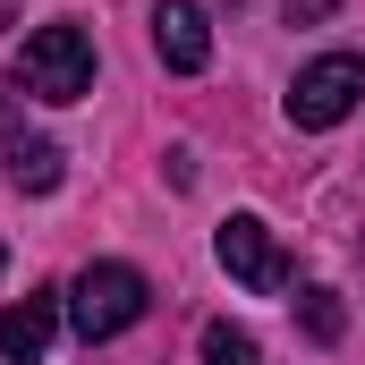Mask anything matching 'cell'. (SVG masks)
<instances>
[{
	"label": "cell",
	"instance_id": "cell-4",
	"mask_svg": "<svg viewBox=\"0 0 365 365\" xmlns=\"http://www.w3.org/2000/svg\"><path fill=\"white\" fill-rule=\"evenodd\" d=\"M212 247H221V272H230V280H247L255 297H280V289H289V255H280V238L255 221V212H230Z\"/></svg>",
	"mask_w": 365,
	"mask_h": 365
},
{
	"label": "cell",
	"instance_id": "cell-1",
	"mask_svg": "<svg viewBox=\"0 0 365 365\" xmlns=\"http://www.w3.org/2000/svg\"><path fill=\"white\" fill-rule=\"evenodd\" d=\"M17 86L34 93V102H77V93H93L86 26H34V34L17 43Z\"/></svg>",
	"mask_w": 365,
	"mask_h": 365
},
{
	"label": "cell",
	"instance_id": "cell-7",
	"mask_svg": "<svg viewBox=\"0 0 365 365\" xmlns=\"http://www.w3.org/2000/svg\"><path fill=\"white\" fill-rule=\"evenodd\" d=\"M9 179L26 187V195H51V187H60V145H51V136H17V145H9Z\"/></svg>",
	"mask_w": 365,
	"mask_h": 365
},
{
	"label": "cell",
	"instance_id": "cell-5",
	"mask_svg": "<svg viewBox=\"0 0 365 365\" xmlns=\"http://www.w3.org/2000/svg\"><path fill=\"white\" fill-rule=\"evenodd\" d=\"M153 51H162V68L195 77V68L212 60V17H204L195 0H162V9H153Z\"/></svg>",
	"mask_w": 365,
	"mask_h": 365
},
{
	"label": "cell",
	"instance_id": "cell-9",
	"mask_svg": "<svg viewBox=\"0 0 365 365\" xmlns=\"http://www.w3.org/2000/svg\"><path fill=\"white\" fill-rule=\"evenodd\" d=\"M297 314H306V340H340V323H349L331 289H306V306H297Z\"/></svg>",
	"mask_w": 365,
	"mask_h": 365
},
{
	"label": "cell",
	"instance_id": "cell-2",
	"mask_svg": "<svg viewBox=\"0 0 365 365\" xmlns=\"http://www.w3.org/2000/svg\"><path fill=\"white\" fill-rule=\"evenodd\" d=\"M145 306H153V289H145L136 264H86L77 289H68V323L86 340H119L128 323H145Z\"/></svg>",
	"mask_w": 365,
	"mask_h": 365
},
{
	"label": "cell",
	"instance_id": "cell-8",
	"mask_svg": "<svg viewBox=\"0 0 365 365\" xmlns=\"http://www.w3.org/2000/svg\"><path fill=\"white\" fill-rule=\"evenodd\" d=\"M204 365H255V340L238 323H204Z\"/></svg>",
	"mask_w": 365,
	"mask_h": 365
},
{
	"label": "cell",
	"instance_id": "cell-6",
	"mask_svg": "<svg viewBox=\"0 0 365 365\" xmlns=\"http://www.w3.org/2000/svg\"><path fill=\"white\" fill-rule=\"evenodd\" d=\"M60 331V306L51 297H26V306H0V357L9 365H34Z\"/></svg>",
	"mask_w": 365,
	"mask_h": 365
},
{
	"label": "cell",
	"instance_id": "cell-3",
	"mask_svg": "<svg viewBox=\"0 0 365 365\" xmlns=\"http://www.w3.org/2000/svg\"><path fill=\"white\" fill-rule=\"evenodd\" d=\"M357 102H365V60H357V51H323L314 68H297V86H289V119L323 136V128H340Z\"/></svg>",
	"mask_w": 365,
	"mask_h": 365
},
{
	"label": "cell",
	"instance_id": "cell-10",
	"mask_svg": "<svg viewBox=\"0 0 365 365\" xmlns=\"http://www.w3.org/2000/svg\"><path fill=\"white\" fill-rule=\"evenodd\" d=\"M331 9H340V0H280V17H289V26H297V17H331Z\"/></svg>",
	"mask_w": 365,
	"mask_h": 365
},
{
	"label": "cell",
	"instance_id": "cell-11",
	"mask_svg": "<svg viewBox=\"0 0 365 365\" xmlns=\"http://www.w3.org/2000/svg\"><path fill=\"white\" fill-rule=\"evenodd\" d=\"M0 264H9V255H0Z\"/></svg>",
	"mask_w": 365,
	"mask_h": 365
}]
</instances>
